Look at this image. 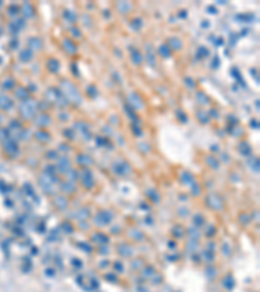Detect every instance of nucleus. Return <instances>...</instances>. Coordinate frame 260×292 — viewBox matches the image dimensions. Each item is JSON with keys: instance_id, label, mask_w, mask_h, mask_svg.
I'll list each match as a JSON object with an SVG mask.
<instances>
[{"instance_id": "1", "label": "nucleus", "mask_w": 260, "mask_h": 292, "mask_svg": "<svg viewBox=\"0 0 260 292\" xmlns=\"http://www.w3.org/2000/svg\"><path fill=\"white\" fill-rule=\"evenodd\" d=\"M161 49H163V52H164V53H163L164 56H168V55H169V49L166 48L165 45H163V47H160V51H161Z\"/></svg>"}]
</instances>
